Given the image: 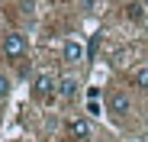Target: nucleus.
I'll return each mask as SVG.
<instances>
[{
  "mask_svg": "<svg viewBox=\"0 0 148 142\" xmlns=\"http://www.w3.org/2000/svg\"><path fill=\"white\" fill-rule=\"evenodd\" d=\"M61 58H64L68 65H77V61H84V58H87V49H84L77 39H68V42L61 45Z\"/></svg>",
  "mask_w": 148,
  "mask_h": 142,
  "instance_id": "obj_3",
  "label": "nucleus"
},
{
  "mask_svg": "<svg viewBox=\"0 0 148 142\" xmlns=\"http://www.w3.org/2000/svg\"><path fill=\"white\" fill-rule=\"evenodd\" d=\"M58 94H61V97H74V94H77V78H61L58 81Z\"/></svg>",
  "mask_w": 148,
  "mask_h": 142,
  "instance_id": "obj_6",
  "label": "nucleus"
},
{
  "mask_svg": "<svg viewBox=\"0 0 148 142\" xmlns=\"http://www.w3.org/2000/svg\"><path fill=\"white\" fill-rule=\"evenodd\" d=\"M106 107H110V113L116 116V120H122V116H129V113H132V97H129L126 90H110Z\"/></svg>",
  "mask_w": 148,
  "mask_h": 142,
  "instance_id": "obj_1",
  "label": "nucleus"
},
{
  "mask_svg": "<svg viewBox=\"0 0 148 142\" xmlns=\"http://www.w3.org/2000/svg\"><path fill=\"white\" fill-rule=\"evenodd\" d=\"M32 87H36V94H39V97H48V94H55V87H58V81H55L52 74H36V81H32Z\"/></svg>",
  "mask_w": 148,
  "mask_h": 142,
  "instance_id": "obj_4",
  "label": "nucleus"
},
{
  "mask_svg": "<svg viewBox=\"0 0 148 142\" xmlns=\"http://www.w3.org/2000/svg\"><path fill=\"white\" fill-rule=\"evenodd\" d=\"M132 81H135V87L148 90V65H145V68H135V74H132Z\"/></svg>",
  "mask_w": 148,
  "mask_h": 142,
  "instance_id": "obj_7",
  "label": "nucleus"
},
{
  "mask_svg": "<svg viewBox=\"0 0 148 142\" xmlns=\"http://www.w3.org/2000/svg\"><path fill=\"white\" fill-rule=\"evenodd\" d=\"M7 90H10V78H7V74H0V94H7Z\"/></svg>",
  "mask_w": 148,
  "mask_h": 142,
  "instance_id": "obj_8",
  "label": "nucleus"
},
{
  "mask_svg": "<svg viewBox=\"0 0 148 142\" xmlns=\"http://www.w3.org/2000/svg\"><path fill=\"white\" fill-rule=\"evenodd\" d=\"M26 49H29V42H26V36H23V32H7V36H3V55H7L10 61L23 58V55H26Z\"/></svg>",
  "mask_w": 148,
  "mask_h": 142,
  "instance_id": "obj_2",
  "label": "nucleus"
},
{
  "mask_svg": "<svg viewBox=\"0 0 148 142\" xmlns=\"http://www.w3.org/2000/svg\"><path fill=\"white\" fill-rule=\"evenodd\" d=\"M68 132H71L74 139H90V123L81 120V116H74V120L68 123Z\"/></svg>",
  "mask_w": 148,
  "mask_h": 142,
  "instance_id": "obj_5",
  "label": "nucleus"
}]
</instances>
